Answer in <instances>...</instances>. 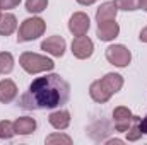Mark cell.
I'll use <instances>...</instances> for the list:
<instances>
[{"mask_svg": "<svg viewBox=\"0 0 147 145\" xmlns=\"http://www.w3.org/2000/svg\"><path fill=\"white\" fill-rule=\"evenodd\" d=\"M70 85L58 73H50L34 79L22 94L19 104L24 109H55L69 103Z\"/></svg>", "mask_w": 147, "mask_h": 145, "instance_id": "6da1fadb", "label": "cell"}, {"mask_svg": "<svg viewBox=\"0 0 147 145\" xmlns=\"http://www.w3.org/2000/svg\"><path fill=\"white\" fill-rule=\"evenodd\" d=\"M19 65L28 73L46 72V70H51L55 67V63L50 58H46L43 55H38V53H31V51H26L19 56Z\"/></svg>", "mask_w": 147, "mask_h": 145, "instance_id": "7a4b0ae2", "label": "cell"}, {"mask_svg": "<svg viewBox=\"0 0 147 145\" xmlns=\"http://www.w3.org/2000/svg\"><path fill=\"white\" fill-rule=\"evenodd\" d=\"M45 29H46V24H45L43 19H39V17H29V19L22 21V24L19 28V33H17V41L24 43V41L38 39L45 33Z\"/></svg>", "mask_w": 147, "mask_h": 145, "instance_id": "3957f363", "label": "cell"}, {"mask_svg": "<svg viewBox=\"0 0 147 145\" xmlns=\"http://www.w3.org/2000/svg\"><path fill=\"white\" fill-rule=\"evenodd\" d=\"M106 58L110 63L116 67H127L132 60V53L123 44H113L110 48H106Z\"/></svg>", "mask_w": 147, "mask_h": 145, "instance_id": "277c9868", "label": "cell"}, {"mask_svg": "<svg viewBox=\"0 0 147 145\" xmlns=\"http://www.w3.org/2000/svg\"><path fill=\"white\" fill-rule=\"evenodd\" d=\"M92 51H94V44H92V41L89 39V38L86 36H75L72 41V53L75 58H79V60H86V58H89L91 55H92Z\"/></svg>", "mask_w": 147, "mask_h": 145, "instance_id": "5b68a950", "label": "cell"}, {"mask_svg": "<svg viewBox=\"0 0 147 145\" xmlns=\"http://www.w3.org/2000/svg\"><path fill=\"white\" fill-rule=\"evenodd\" d=\"M89 26H91V21H89V17L84 12H75L70 17V21H69V29H70V33H72L74 36H84V34H87Z\"/></svg>", "mask_w": 147, "mask_h": 145, "instance_id": "8992f818", "label": "cell"}, {"mask_svg": "<svg viewBox=\"0 0 147 145\" xmlns=\"http://www.w3.org/2000/svg\"><path fill=\"white\" fill-rule=\"evenodd\" d=\"M113 119H115L116 132H127L130 128V125H132L134 114L128 108L120 106V108H115V111H113Z\"/></svg>", "mask_w": 147, "mask_h": 145, "instance_id": "52a82bcc", "label": "cell"}, {"mask_svg": "<svg viewBox=\"0 0 147 145\" xmlns=\"http://www.w3.org/2000/svg\"><path fill=\"white\" fill-rule=\"evenodd\" d=\"M41 50L53 56H63L65 53V39L62 36H50L41 43Z\"/></svg>", "mask_w": 147, "mask_h": 145, "instance_id": "ba28073f", "label": "cell"}, {"mask_svg": "<svg viewBox=\"0 0 147 145\" xmlns=\"http://www.w3.org/2000/svg\"><path fill=\"white\" fill-rule=\"evenodd\" d=\"M120 33V26L115 21H108V22H99L98 24V38L101 41H113Z\"/></svg>", "mask_w": 147, "mask_h": 145, "instance_id": "9c48e42d", "label": "cell"}, {"mask_svg": "<svg viewBox=\"0 0 147 145\" xmlns=\"http://www.w3.org/2000/svg\"><path fill=\"white\" fill-rule=\"evenodd\" d=\"M116 12H118V7L115 2H106L103 3L98 12H96V21L98 24L99 22H108V21H115L116 19Z\"/></svg>", "mask_w": 147, "mask_h": 145, "instance_id": "30bf717a", "label": "cell"}, {"mask_svg": "<svg viewBox=\"0 0 147 145\" xmlns=\"http://www.w3.org/2000/svg\"><path fill=\"white\" fill-rule=\"evenodd\" d=\"M16 97H17V87H16V84L12 80H9V79L2 80L0 82V103L9 104Z\"/></svg>", "mask_w": 147, "mask_h": 145, "instance_id": "8fae6325", "label": "cell"}, {"mask_svg": "<svg viewBox=\"0 0 147 145\" xmlns=\"http://www.w3.org/2000/svg\"><path fill=\"white\" fill-rule=\"evenodd\" d=\"M48 121L53 128L57 130H65L69 125H70V113L69 111H53L50 116H48Z\"/></svg>", "mask_w": 147, "mask_h": 145, "instance_id": "7c38bea8", "label": "cell"}, {"mask_svg": "<svg viewBox=\"0 0 147 145\" xmlns=\"http://www.w3.org/2000/svg\"><path fill=\"white\" fill-rule=\"evenodd\" d=\"M89 94H91V97H92L96 103H106V101H110V97H111L110 91L103 85L101 80H94V82L91 84Z\"/></svg>", "mask_w": 147, "mask_h": 145, "instance_id": "4fadbf2b", "label": "cell"}, {"mask_svg": "<svg viewBox=\"0 0 147 145\" xmlns=\"http://www.w3.org/2000/svg\"><path fill=\"white\" fill-rule=\"evenodd\" d=\"M14 130L17 135H29L36 130V121L29 116H22V118H17L14 121Z\"/></svg>", "mask_w": 147, "mask_h": 145, "instance_id": "5bb4252c", "label": "cell"}, {"mask_svg": "<svg viewBox=\"0 0 147 145\" xmlns=\"http://www.w3.org/2000/svg\"><path fill=\"white\" fill-rule=\"evenodd\" d=\"M103 85L110 91V94H116L121 87H123V77L120 73H106L103 79H101Z\"/></svg>", "mask_w": 147, "mask_h": 145, "instance_id": "9a60e30c", "label": "cell"}, {"mask_svg": "<svg viewBox=\"0 0 147 145\" xmlns=\"http://www.w3.org/2000/svg\"><path fill=\"white\" fill-rule=\"evenodd\" d=\"M16 28H17V19H16V15H12V14H3V15L0 17V34H2V36L12 34V33L16 31Z\"/></svg>", "mask_w": 147, "mask_h": 145, "instance_id": "2e32d148", "label": "cell"}, {"mask_svg": "<svg viewBox=\"0 0 147 145\" xmlns=\"http://www.w3.org/2000/svg\"><path fill=\"white\" fill-rule=\"evenodd\" d=\"M140 137H142V130H140V118H139V116H134L132 125H130V128L127 130V140H130V142H137Z\"/></svg>", "mask_w": 147, "mask_h": 145, "instance_id": "e0dca14e", "label": "cell"}, {"mask_svg": "<svg viewBox=\"0 0 147 145\" xmlns=\"http://www.w3.org/2000/svg\"><path fill=\"white\" fill-rule=\"evenodd\" d=\"M12 68H14V56L7 51H2L0 53V73L7 75L12 72Z\"/></svg>", "mask_w": 147, "mask_h": 145, "instance_id": "ac0fdd59", "label": "cell"}, {"mask_svg": "<svg viewBox=\"0 0 147 145\" xmlns=\"http://www.w3.org/2000/svg\"><path fill=\"white\" fill-rule=\"evenodd\" d=\"M48 0H26V10L31 14H39L46 9Z\"/></svg>", "mask_w": 147, "mask_h": 145, "instance_id": "d6986e66", "label": "cell"}, {"mask_svg": "<svg viewBox=\"0 0 147 145\" xmlns=\"http://www.w3.org/2000/svg\"><path fill=\"white\" fill-rule=\"evenodd\" d=\"M16 135V130H14V123L3 119L0 121V138H12Z\"/></svg>", "mask_w": 147, "mask_h": 145, "instance_id": "ffe728a7", "label": "cell"}, {"mask_svg": "<svg viewBox=\"0 0 147 145\" xmlns=\"http://www.w3.org/2000/svg\"><path fill=\"white\" fill-rule=\"evenodd\" d=\"M120 10H139V0H115Z\"/></svg>", "mask_w": 147, "mask_h": 145, "instance_id": "44dd1931", "label": "cell"}, {"mask_svg": "<svg viewBox=\"0 0 147 145\" xmlns=\"http://www.w3.org/2000/svg\"><path fill=\"white\" fill-rule=\"evenodd\" d=\"M46 144H72V138L67 137V135H62V133H53L50 137H46Z\"/></svg>", "mask_w": 147, "mask_h": 145, "instance_id": "7402d4cb", "label": "cell"}, {"mask_svg": "<svg viewBox=\"0 0 147 145\" xmlns=\"http://www.w3.org/2000/svg\"><path fill=\"white\" fill-rule=\"evenodd\" d=\"M21 3V0H0V9H5V10H9V9H14V7H17Z\"/></svg>", "mask_w": 147, "mask_h": 145, "instance_id": "603a6c76", "label": "cell"}, {"mask_svg": "<svg viewBox=\"0 0 147 145\" xmlns=\"http://www.w3.org/2000/svg\"><path fill=\"white\" fill-rule=\"evenodd\" d=\"M140 130H142V133L147 135V116L144 118V119H140Z\"/></svg>", "mask_w": 147, "mask_h": 145, "instance_id": "cb8c5ba5", "label": "cell"}, {"mask_svg": "<svg viewBox=\"0 0 147 145\" xmlns=\"http://www.w3.org/2000/svg\"><path fill=\"white\" fill-rule=\"evenodd\" d=\"M140 41H144V43H147V28H144L142 31H140Z\"/></svg>", "mask_w": 147, "mask_h": 145, "instance_id": "d4e9b609", "label": "cell"}, {"mask_svg": "<svg viewBox=\"0 0 147 145\" xmlns=\"http://www.w3.org/2000/svg\"><path fill=\"white\" fill-rule=\"evenodd\" d=\"M77 2H79L80 5H92L96 0H77Z\"/></svg>", "mask_w": 147, "mask_h": 145, "instance_id": "484cf974", "label": "cell"}, {"mask_svg": "<svg viewBox=\"0 0 147 145\" xmlns=\"http://www.w3.org/2000/svg\"><path fill=\"white\" fill-rule=\"evenodd\" d=\"M139 9L147 10V0H139Z\"/></svg>", "mask_w": 147, "mask_h": 145, "instance_id": "4316f807", "label": "cell"}, {"mask_svg": "<svg viewBox=\"0 0 147 145\" xmlns=\"http://www.w3.org/2000/svg\"><path fill=\"white\" fill-rule=\"evenodd\" d=\"M0 17H2V12H0Z\"/></svg>", "mask_w": 147, "mask_h": 145, "instance_id": "83f0119b", "label": "cell"}]
</instances>
